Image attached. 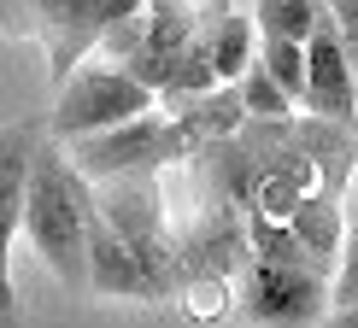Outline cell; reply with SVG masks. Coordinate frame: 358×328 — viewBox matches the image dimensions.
Wrapping results in <instances>:
<instances>
[{
    "mask_svg": "<svg viewBox=\"0 0 358 328\" xmlns=\"http://www.w3.org/2000/svg\"><path fill=\"white\" fill-rule=\"evenodd\" d=\"M94 211H100V193L88 188V176L71 164L65 147L48 135L36 158V182H29V205H24V241L65 288H88Z\"/></svg>",
    "mask_w": 358,
    "mask_h": 328,
    "instance_id": "obj_1",
    "label": "cell"
},
{
    "mask_svg": "<svg viewBox=\"0 0 358 328\" xmlns=\"http://www.w3.org/2000/svg\"><path fill=\"white\" fill-rule=\"evenodd\" d=\"M153 106H159V94L136 77V70H124V65H77L65 82L53 88L48 135L59 147L94 141V135H112V129L147 117Z\"/></svg>",
    "mask_w": 358,
    "mask_h": 328,
    "instance_id": "obj_2",
    "label": "cell"
},
{
    "mask_svg": "<svg viewBox=\"0 0 358 328\" xmlns=\"http://www.w3.org/2000/svg\"><path fill=\"white\" fill-rule=\"evenodd\" d=\"M235 311L252 328H323L335 317V281L300 264L252 258L235 281Z\"/></svg>",
    "mask_w": 358,
    "mask_h": 328,
    "instance_id": "obj_3",
    "label": "cell"
},
{
    "mask_svg": "<svg viewBox=\"0 0 358 328\" xmlns=\"http://www.w3.org/2000/svg\"><path fill=\"white\" fill-rule=\"evenodd\" d=\"M188 129H182V117H159V112H147L136 117V124H124V129H112V135H94V141H71L65 153L71 164L88 176V182H129V176H147V170H159V164H171L176 153H188Z\"/></svg>",
    "mask_w": 358,
    "mask_h": 328,
    "instance_id": "obj_4",
    "label": "cell"
},
{
    "mask_svg": "<svg viewBox=\"0 0 358 328\" xmlns=\"http://www.w3.org/2000/svg\"><path fill=\"white\" fill-rule=\"evenodd\" d=\"M306 117L317 124H335V129H358V70L347 47H341V29L335 18L323 12L317 36L306 41V100H300Z\"/></svg>",
    "mask_w": 358,
    "mask_h": 328,
    "instance_id": "obj_5",
    "label": "cell"
},
{
    "mask_svg": "<svg viewBox=\"0 0 358 328\" xmlns=\"http://www.w3.org/2000/svg\"><path fill=\"white\" fill-rule=\"evenodd\" d=\"M41 141L48 135H36L29 124H12L6 147H0V234H6V241L24 234V205H29V182H36Z\"/></svg>",
    "mask_w": 358,
    "mask_h": 328,
    "instance_id": "obj_6",
    "label": "cell"
},
{
    "mask_svg": "<svg viewBox=\"0 0 358 328\" xmlns=\"http://www.w3.org/2000/svg\"><path fill=\"white\" fill-rule=\"evenodd\" d=\"M247 12L264 41H300V47L323 24V0H247Z\"/></svg>",
    "mask_w": 358,
    "mask_h": 328,
    "instance_id": "obj_7",
    "label": "cell"
},
{
    "mask_svg": "<svg viewBox=\"0 0 358 328\" xmlns=\"http://www.w3.org/2000/svg\"><path fill=\"white\" fill-rule=\"evenodd\" d=\"M241 106H247L252 124H288V117L300 112L288 94H282V82H276L264 65H252L247 77H241Z\"/></svg>",
    "mask_w": 358,
    "mask_h": 328,
    "instance_id": "obj_8",
    "label": "cell"
},
{
    "mask_svg": "<svg viewBox=\"0 0 358 328\" xmlns=\"http://www.w3.org/2000/svg\"><path fill=\"white\" fill-rule=\"evenodd\" d=\"M259 65L282 82V94H288L294 106L306 100V47H300V41H264L259 36Z\"/></svg>",
    "mask_w": 358,
    "mask_h": 328,
    "instance_id": "obj_9",
    "label": "cell"
},
{
    "mask_svg": "<svg viewBox=\"0 0 358 328\" xmlns=\"http://www.w3.org/2000/svg\"><path fill=\"white\" fill-rule=\"evenodd\" d=\"M358 305V188L347 193V241H341V270H335V311Z\"/></svg>",
    "mask_w": 358,
    "mask_h": 328,
    "instance_id": "obj_10",
    "label": "cell"
},
{
    "mask_svg": "<svg viewBox=\"0 0 358 328\" xmlns=\"http://www.w3.org/2000/svg\"><path fill=\"white\" fill-rule=\"evenodd\" d=\"M323 12L335 18V29H341V47H347L352 70H358V0H323Z\"/></svg>",
    "mask_w": 358,
    "mask_h": 328,
    "instance_id": "obj_11",
    "label": "cell"
},
{
    "mask_svg": "<svg viewBox=\"0 0 358 328\" xmlns=\"http://www.w3.org/2000/svg\"><path fill=\"white\" fill-rule=\"evenodd\" d=\"M323 328H358V305H352V311H335V317L323 322Z\"/></svg>",
    "mask_w": 358,
    "mask_h": 328,
    "instance_id": "obj_12",
    "label": "cell"
}]
</instances>
